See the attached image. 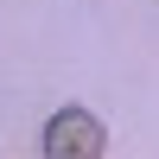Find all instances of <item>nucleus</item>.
<instances>
[{"label": "nucleus", "instance_id": "nucleus-1", "mask_svg": "<svg viewBox=\"0 0 159 159\" xmlns=\"http://www.w3.org/2000/svg\"><path fill=\"white\" fill-rule=\"evenodd\" d=\"M108 153V134L89 108H57L45 121V159H102Z\"/></svg>", "mask_w": 159, "mask_h": 159}]
</instances>
